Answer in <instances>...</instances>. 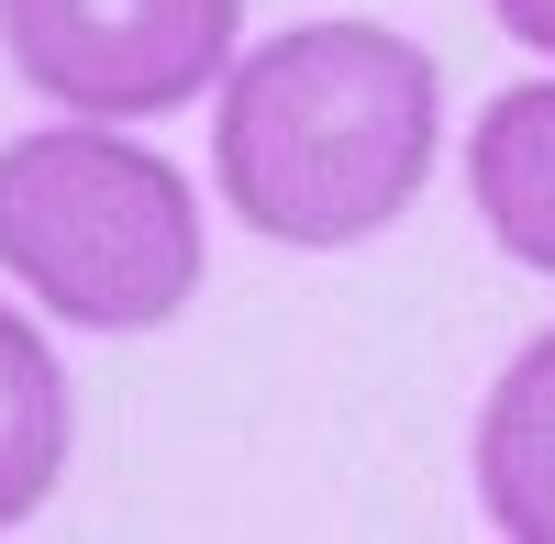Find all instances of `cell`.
<instances>
[{
  "mask_svg": "<svg viewBox=\"0 0 555 544\" xmlns=\"http://www.w3.org/2000/svg\"><path fill=\"white\" fill-rule=\"evenodd\" d=\"M201 190L122 122H34L0 145V279L67 334H167L201 300Z\"/></svg>",
  "mask_w": 555,
  "mask_h": 544,
  "instance_id": "obj_2",
  "label": "cell"
},
{
  "mask_svg": "<svg viewBox=\"0 0 555 544\" xmlns=\"http://www.w3.org/2000/svg\"><path fill=\"white\" fill-rule=\"evenodd\" d=\"M67 444H78L67 367H56V345L23 323V300H0V533L56 501Z\"/></svg>",
  "mask_w": 555,
  "mask_h": 544,
  "instance_id": "obj_6",
  "label": "cell"
},
{
  "mask_svg": "<svg viewBox=\"0 0 555 544\" xmlns=\"http://www.w3.org/2000/svg\"><path fill=\"white\" fill-rule=\"evenodd\" d=\"M245 0H0V56L56 112L156 122L222 89Z\"/></svg>",
  "mask_w": 555,
  "mask_h": 544,
  "instance_id": "obj_3",
  "label": "cell"
},
{
  "mask_svg": "<svg viewBox=\"0 0 555 544\" xmlns=\"http://www.w3.org/2000/svg\"><path fill=\"white\" fill-rule=\"evenodd\" d=\"M489 23L522 44V56H544L555 67V0H489Z\"/></svg>",
  "mask_w": 555,
  "mask_h": 544,
  "instance_id": "obj_7",
  "label": "cell"
},
{
  "mask_svg": "<svg viewBox=\"0 0 555 544\" xmlns=\"http://www.w3.org/2000/svg\"><path fill=\"white\" fill-rule=\"evenodd\" d=\"M478 511L512 544H555V334H533L478 400Z\"/></svg>",
  "mask_w": 555,
  "mask_h": 544,
  "instance_id": "obj_5",
  "label": "cell"
},
{
  "mask_svg": "<svg viewBox=\"0 0 555 544\" xmlns=\"http://www.w3.org/2000/svg\"><path fill=\"white\" fill-rule=\"evenodd\" d=\"M444 156V67L389 23H289L222 67L211 178L245 234L289 256L378 245Z\"/></svg>",
  "mask_w": 555,
  "mask_h": 544,
  "instance_id": "obj_1",
  "label": "cell"
},
{
  "mask_svg": "<svg viewBox=\"0 0 555 544\" xmlns=\"http://www.w3.org/2000/svg\"><path fill=\"white\" fill-rule=\"evenodd\" d=\"M467 200L512 267L555 279V78H522L467 122Z\"/></svg>",
  "mask_w": 555,
  "mask_h": 544,
  "instance_id": "obj_4",
  "label": "cell"
}]
</instances>
